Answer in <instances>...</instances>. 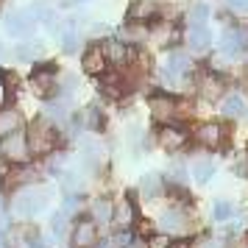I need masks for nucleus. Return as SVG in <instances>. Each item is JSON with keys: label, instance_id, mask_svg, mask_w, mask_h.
I'll return each mask as SVG.
<instances>
[{"label": "nucleus", "instance_id": "c85d7f7f", "mask_svg": "<svg viewBox=\"0 0 248 248\" xmlns=\"http://www.w3.org/2000/svg\"><path fill=\"white\" fill-rule=\"evenodd\" d=\"M39 53H42V45H39V42H34V45L31 47H17V59H20V62H31V59L34 56H39Z\"/></svg>", "mask_w": 248, "mask_h": 248}, {"label": "nucleus", "instance_id": "c9c22d12", "mask_svg": "<svg viewBox=\"0 0 248 248\" xmlns=\"http://www.w3.org/2000/svg\"><path fill=\"white\" fill-rule=\"evenodd\" d=\"M234 12H243V14H248V0H226Z\"/></svg>", "mask_w": 248, "mask_h": 248}, {"label": "nucleus", "instance_id": "58836bf2", "mask_svg": "<svg viewBox=\"0 0 248 248\" xmlns=\"http://www.w3.org/2000/svg\"><path fill=\"white\" fill-rule=\"evenodd\" d=\"M125 248H145V246H142V243L137 240V243H131V246H125Z\"/></svg>", "mask_w": 248, "mask_h": 248}, {"label": "nucleus", "instance_id": "f704fd0d", "mask_svg": "<svg viewBox=\"0 0 248 248\" xmlns=\"http://www.w3.org/2000/svg\"><path fill=\"white\" fill-rule=\"evenodd\" d=\"M31 248H50V240L45 234H31Z\"/></svg>", "mask_w": 248, "mask_h": 248}, {"label": "nucleus", "instance_id": "393cba45", "mask_svg": "<svg viewBox=\"0 0 248 248\" xmlns=\"http://www.w3.org/2000/svg\"><path fill=\"white\" fill-rule=\"evenodd\" d=\"M234 215H237V209H234V203L232 201H217L215 203V220L226 223V220H232Z\"/></svg>", "mask_w": 248, "mask_h": 248}, {"label": "nucleus", "instance_id": "2eb2a0df", "mask_svg": "<svg viewBox=\"0 0 248 248\" xmlns=\"http://www.w3.org/2000/svg\"><path fill=\"white\" fill-rule=\"evenodd\" d=\"M192 70V62L187 53H181V50H173L168 59V76L170 78H181V76H187Z\"/></svg>", "mask_w": 248, "mask_h": 248}, {"label": "nucleus", "instance_id": "5701e85b", "mask_svg": "<svg viewBox=\"0 0 248 248\" xmlns=\"http://www.w3.org/2000/svg\"><path fill=\"white\" fill-rule=\"evenodd\" d=\"M112 212H114V203H109L106 198L92 203V217H95L98 223H109V220H112Z\"/></svg>", "mask_w": 248, "mask_h": 248}, {"label": "nucleus", "instance_id": "a19ab883", "mask_svg": "<svg viewBox=\"0 0 248 248\" xmlns=\"http://www.w3.org/2000/svg\"><path fill=\"white\" fill-rule=\"evenodd\" d=\"M0 246H3V232H0Z\"/></svg>", "mask_w": 248, "mask_h": 248}, {"label": "nucleus", "instance_id": "ea45409f", "mask_svg": "<svg viewBox=\"0 0 248 248\" xmlns=\"http://www.w3.org/2000/svg\"><path fill=\"white\" fill-rule=\"evenodd\" d=\"M3 59H6V47H0V62H3Z\"/></svg>", "mask_w": 248, "mask_h": 248}, {"label": "nucleus", "instance_id": "a211bd4d", "mask_svg": "<svg viewBox=\"0 0 248 248\" xmlns=\"http://www.w3.org/2000/svg\"><path fill=\"white\" fill-rule=\"evenodd\" d=\"M20 114L14 112V109H0V140H6L9 134L14 131H20Z\"/></svg>", "mask_w": 248, "mask_h": 248}, {"label": "nucleus", "instance_id": "cd10ccee", "mask_svg": "<svg viewBox=\"0 0 248 248\" xmlns=\"http://www.w3.org/2000/svg\"><path fill=\"white\" fill-rule=\"evenodd\" d=\"M81 120H84L87 128H98V125H101V112H98L95 106H90V109H84V112H81Z\"/></svg>", "mask_w": 248, "mask_h": 248}, {"label": "nucleus", "instance_id": "f8f14e48", "mask_svg": "<svg viewBox=\"0 0 248 248\" xmlns=\"http://www.w3.org/2000/svg\"><path fill=\"white\" fill-rule=\"evenodd\" d=\"M106 53H103V47L92 45L87 53H84V70L90 73V76H103L106 73Z\"/></svg>", "mask_w": 248, "mask_h": 248}, {"label": "nucleus", "instance_id": "72a5a7b5", "mask_svg": "<svg viewBox=\"0 0 248 248\" xmlns=\"http://www.w3.org/2000/svg\"><path fill=\"white\" fill-rule=\"evenodd\" d=\"M9 78L6 76H0V109H3V103H6V98H9Z\"/></svg>", "mask_w": 248, "mask_h": 248}, {"label": "nucleus", "instance_id": "dca6fc26", "mask_svg": "<svg viewBox=\"0 0 248 248\" xmlns=\"http://www.w3.org/2000/svg\"><path fill=\"white\" fill-rule=\"evenodd\" d=\"M198 142L203 148H220V142H223V128L217 123H203L198 128Z\"/></svg>", "mask_w": 248, "mask_h": 248}, {"label": "nucleus", "instance_id": "423d86ee", "mask_svg": "<svg viewBox=\"0 0 248 248\" xmlns=\"http://www.w3.org/2000/svg\"><path fill=\"white\" fill-rule=\"evenodd\" d=\"M156 223H159V229L168 232V234H184V232L190 229V217L184 212H179V209H170V212H165L159 217Z\"/></svg>", "mask_w": 248, "mask_h": 248}, {"label": "nucleus", "instance_id": "7c9ffc66", "mask_svg": "<svg viewBox=\"0 0 248 248\" xmlns=\"http://www.w3.org/2000/svg\"><path fill=\"white\" fill-rule=\"evenodd\" d=\"M50 229H53V234H56V237H62V234H64V229H67V215L56 212L53 217H50Z\"/></svg>", "mask_w": 248, "mask_h": 248}, {"label": "nucleus", "instance_id": "a878e982", "mask_svg": "<svg viewBox=\"0 0 248 248\" xmlns=\"http://www.w3.org/2000/svg\"><path fill=\"white\" fill-rule=\"evenodd\" d=\"M206 17H209V6H206L203 0H198V3L190 9V23L192 25H203L206 23Z\"/></svg>", "mask_w": 248, "mask_h": 248}, {"label": "nucleus", "instance_id": "aec40b11", "mask_svg": "<svg viewBox=\"0 0 248 248\" xmlns=\"http://www.w3.org/2000/svg\"><path fill=\"white\" fill-rule=\"evenodd\" d=\"M156 12H159V6L154 0H140L137 6H131L128 17L131 20H151V17H156Z\"/></svg>", "mask_w": 248, "mask_h": 248}, {"label": "nucleus", "instance_id": "39448f33", "mask_svg": "<svg viewBox=\"0 0 248 248\" xmlns=\"http://www.w3.org/2000/svg\"><path fill=\"white\" fill-rule=\"evenodd\" d=\"M148 106H151V114L156 117L159 123H173L179 117V103H176V98H170V95H154L148 101Z\"/></svg>", "mask_w": 248, "mask_h": 248}, {"label": "nucleus", "instance_id": "4468645a", "mask_svg": "<svg viewBox=\"0 0 248 248\" xmlns=\"http://www.w3.org/2000/svg\"><path fill=\"white\" fill-rule=\"evenodd\" d=\"M162 190H165V181H162V176H159V173H145V176H142V181H140V195H142L145 201L159 198V195H162Z\"/></svg>", "mask_w": 248, "mask_h": 248}, {"label": "nucleus", "instance_id": "c756f323", "mask_svg": "<svg viewBox=\"0 0 248 248\" xmlns=\"http://www.w3.org/2000/svg\"><path fill=\"white\" fill-rule=\"evenodd\" d=\"M192 248H229V246H226L220 237H198L192 243Z\"/></svg>", "mask_w": 248, "mask_h": 248}, {"label": "nucleus", "instance_id": "20e7f679", "mask_svg": "<svg viewBox=\"0 0 248 248\" xmlns=\"http://www.w3.org/2000/svg\"><path fill=\"white\" fill-rule=\"evenodd\" d=\"M3 23H6V31H9L12 36H17V39H25V36L34 34L36 20H34V14H31V9H28V12H9Z\"/></svg>", "mask_w": 248, "mask_h": 248}, {"label": "nucleus", "instance_id": "6e6552de", "mask_svg": "<svg viewBox=\"0 0 248 248\" xmlns=\"http://www.w3.org/2000/svg\"><path fill=\"white\" fill-rule=\"evenodd\" d=\"M220 45H223V53L237 56V53H243V50H246L248 34H246V31H237V28H226L223 36H220Z\"/></svg>", "mask_w": 248, "mask_h": 248}, {"label": "nucleus", "instance_id": "e433bc0d", "mask_svg": "<svg viewBox=\"0 0 248 248\" xmlns=\"http://www.w3.org/2000/svg\"><path fill=\"white\" fill-rule=\"evenodd\" d=\"M154 246L156 248H168V240H165V237H154Z\"/></svg>", "mask_w": 248, "mask_h": 248}, {"label": "nucleus", "instance_id": "bb28decb", "mask_svg": "<svg viewBox=\"0 0 248 248\" xmlns=\"http://www.w3.org/2000/svg\"><path fill=\"white\" fill-rule=\"evenodd\" d=\"M62 50L64 53H76L78 50V34L76 31H64L62 34Z\"/></svg>", "mask_w": 248, "mask_h": 248}, {"label": "nucleus", "instance_id": "0eeeda50", "mask_svg": "<svg viewBox=\"0 0 248 248\" xmlns=\"http://www.w3.org/2000/svg\"><path fill=\"white\" fill-rule=\"evenodd\" d=\"M31 84H34V90L39 92V95H45V98H53V95L59 92V81H56L53 67L50 70H36L34 78H31Z\"/></svg>", "mask_w": 248, "mask_h": 248}, {"label": "nucleus", "instance_id": "9b49d317", "mask_svg": "<svg viewBox=\"0 0 248 248\" xmlns=\"http://www.w3.org/2000/svg\"><path fill=\"white\" fill-rule=\"evenodd\" d=\"M98 240V229L92 220H78L76 229H73V246L76 248H90L92 243Z\"/></svg>", "mask_w": 248, "mask_h": 248}, {"label": "nucleus", "instance_id": "1a4fd4ad", "mask_svg": "<svg viewBox=\"0 0 248 248\" xmlns=\"http://www.w3.org/2000/svg\"><path fill=\"white\" fill-rule=\"evenodd\" d=\"M187 142V131L181 128V125H165L162 131H159V145L165 148V151H179L181 145Z\"/></svg>", "mask_w": 248, "mask_h": 248}, {"label": "nucleus", "instance_id": "6ab92c4d", "mask_svg": "<svg viewBox=\"0 0 248 248\" xmlns=\"http://www.w3.org/2000/svg\"><path fill=\"white\" fill-rule=\"evenodd\" d=\"M101 92L106 98H120L125 92V81L120 76H103L101 78Z\"/></svg>", "mask_w": 248, "mask_h": 248}, {"label": "nucleus", "instance_id": "4c0bfd02", "mask_svg": "<svg viewBox=\"0 0 248 248\" xmlns=\"http://www.w3.org/2000/svg\"><path fill=\"white\" fill-rule=\"evenodd\" d=\"M168 248H190V246H187V243H170Z\"/></svg>", "mask_w": 248, "mask_h": 248}, {"label": "nucleus", "instance_id": "7ed1b4c3", "mask_svg": "<svg viewBox=\"0 0 248 248\" xmlns=\"http://www.w3.org/2000/svg\"><path fill=\"white\" fill-rule=\"evenodd\" d=\"M0 154H3V159H9L14 165H25L31 159V148H28L25 131H14L6 140H0Z\"/></svg>", "mask_w": 248, "mask_h": 248}, {"label": "nucleus", "instance_id": "9d476101", "mask_svg": "<svg viewBox=\"0 0 248 248\" xmlns=\"http://www.w3.org/2000/svg\"><path fill=\"white\" fill-rule=\"evenodd\" d=\"M187 45H190L192 53H206L209 45H212V34L206 25H190L187 31Z\"/></svg>", "mask_w": 248, "mask_h": 248}, {"label": "nucleus", "instance_id": "ddd939ff", "mask_svg": "<svg viewBox=\"0 0 248 248\" xmlns=\"http://www.w3.org/2000/svg\"><path fill=\"white\" fill-rule=\"evenodd\" d=\"M198 90H201L203 101H217V98L223 95V78L215 76V73H206L201 78V84H198Z\"/></svg>", "mask_w": 248, "mask_h": 248}, {"label": "nucleus", "instance_id": "f3484780", "mask_svg": "<svg viewBox=\"0 0 248 248\" xmlns=\"http://www.w3.org/2000/svg\"><path fill=\"white\" fill-rule=\"evenodd\" d=\"M112 220L117 226H131L137 220V209H134V203L128 201V198H123L120 203H114V212H112Z\"/></svg>", "mask_w": 248, "mask_h": 248}, {"label": "nucleus", "instance_id": "f257e3e1", "mask_svg": "<svg viewBox=\"0 0 248 248\" xmlns=\"http://www.w3.org/2000/svg\"><path fill=\"white\" fill-rule=\"evenodd\" d=\"M47 198H50L47 187L28 184V187H23V190L14 195L12 209H14V215H17V217H31V215H39L42 209H45Z\"/></svg>", "mask_w": 248, "mask_h": 248}, {"label": "nucleus", "instance_id": "473e14b6", "mask_svg": "<svg viewBox=\"0 0 248 248\" xmlns=\"http://www.w3.org/2000/svg\"><path fill=\"white\" fill-rule=\"evenodd\" d=\"M112 246H114V248L131 246V234H128V232H120V234H114V237H112Z\"/></svg>", "mask_w": 248, "mask_h": 248}, {"label": "nucleus", "instance_id": "b1692460", "mask_svg": "<svg viewBox=\"0 0 248 248\" xmlns=\"http://www.w3.org/2000/svg\"><path fill=\"white\" fill-rule=\"evenodd\" d=\"M212 173H215V165L209 162V159H198V162L192 165V176L201 181V184H203V181L212 179Z\"/></svg>", "mask_w": 248, "mask_h": 248}, {"label": "nucleus", "instance_id": "2f4dec72", "mask_svg": "<svg viewBox=\"0 0 248 248\" xmlns=\"http://www.w3.org/2000/svg\"><path fill=\"white\" fill-rule=\"evenodd\" d=\"M170 179L179 181V184H184V181H187V170H184V165H173V168H170Z\"/></svg>", "mask_w": 248, "mask_h": 248}, {"label": "nucleus", "instance_id": "f03ea898", "mask_svg": "<svg viewBox=\"0 0 248 248\" xmlns=\"http://www.w3.org/2000/svg\"><path fill=\"white\" fill-rule=\"evenodd\" d=\"M25 137H28V148H31V154H39V156H42V154H50L53 145H56V128L47 123L45 117L34 120Z\"/></svg>", "mask_w": 248, "mask_h": 248}, {"label": "nucleus", "instance_id": "412c9836", "mask_svg": "<svg viewBox=\"0 0 248 248\" xmlns=\"http://www.w3.org/2000/svg\"><path fill=\"white\" fill-rule=\"evenodd\" d=\"M246 101H243V98H240V95H232V98H226L223 101V106H220V112L226 114V117H232V120H234V117H243V114H246Z\"/></svg>", "mask_w": 248, "mask_h": 248}, {"label": "nucleus", "instance_id": "4be33fe9", "mask_svg": "<svg viewBox=\"0 0 248 248\" xmlns=\"http://www.w3.org/2000/svg\"><path fill=\"white\" fill-rule=\"evenodd\" d=\"M103 53H106V62H114V64H125V59H128V50L120 39H114L109 45L103 47Z\"/></svg>", "mask_w": 248, "mask_h": 248}]
</instances>
